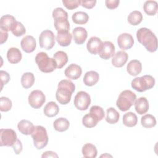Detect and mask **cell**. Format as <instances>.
Returning a JSON list of instances; mask_svg holds the SVG:
<instances>
[{
  "label": "cell",
  "mask_w": 158,
  "mask_h": 158,
  "mask_svg": "<svg viewBox=\"0 0 158 158\" xmlns=\"http://www.w3.org/2000/svg\"><path fill=\"white\" fill-rule=\"evenodd\" d=\"M136 38L138 41L144 46L148 51L154 52L157 51V37L150 29L146 27L140 28L136 32Z\"/></svg>",
  "instance_id": "1"
},
{
  "label": "cell",
  "mask_w": 158,
  "mask_h": 158,
  "mask_svg": "<svg viewBox=\"0 0 158 158\" xmlns=\"http://www.w3.org/2000/svg\"><path fill=\"white\" fill-rule=\"evenodd\" d=\"M75 86L69 80H61L57 86L56 93L57 101L61 104L65 105L70 101L72 93L75 91Z\"/></svg>",
  "instance_id": "2"
},
{
  "label": "cell",
  "mask_w": 158,
  "mask_h": 158,
  "mask_svg": "<svg viewBox=\"0 0 158 158\" xmlns=\"http://www.w3.org/2000/svg\"><path fill=\"white\" fill-rule=\"evenodd\" d=\"M54 19V25L57 32H69L70 23L68 20V14L61 7L54 9L52 14Z\"/></svg>",
  "instance_id": "3"
},
{
  "label": "cell",
  "mask_w": 158,
  "mask_h": 158,
  "mask_svg": "<svg viewBox=\"0 0 158 158\" xmlns=\"http://www.w3.org/2000/svg\"><path fill=\"white\" fill-rule=\"evenodd\" d=\"M35 62L39 69L44 73H50L57 68V63L54 58H50L44 52H38L35 57Z\"/></svg>",
  "instance_id": "4"
},
{
  "label": "cell",
  "mask_w": 158,
  "mask_h": 158,
  "mask_svg": "<svg viewBox=\"0 0 158 158\" xmlns=\"http://www.w3.org/2000/svg\"><path fill=\"white\" fill-rule=\"evenodd\" d=\"M35 147L37 149H42L48 143V136L46 128L41 125L35 126L31 134Z\"/></svg>",
  "instance_id": "5"
},
{
  "label": "cell",
  "mask_w": 158,
  "mask_h": 158,
  "mask_svg": "<svg viewBox=\"0 0 158 158\" xmlns=\"http://www.w3.org/2000/svg\"><path fill=\"white\" fill-rule=\"evenodd\" d=\"M136 99V95L133 91L126 89L119 94L116 102L117 107L123 112L127 111L133 105Z\"/></svg>",
  "instance_id": "6"
},
{
  "label": "cell",
  "mask_w": 158,
  "mask_h": 158,
  "mask_svg": "<svg viewBox=\"0 0 158 158\" xmlns=\"http://www.w3.org/2000/svg\"><path fill=\"white\" fill-rule=\"evenodd\" d=\"M131 85L136 91L138 92H144L154 86L155 79L150 75H145L134 78L131 81Z\"/></svg>",
  "instance_id": "7"
},
{
  "label": "cell",
  "mask_w": 158,
  "mask_h": 158,
  "mask_svg": "<svg viewBox=\"0 0 158 158\" xmlns=\"http://www.w3.org/2000/svg\"><path fill=\"white\" fill-rule=\"evenodd\" d=\"M55 36L54 33L49 30L43 31L39 36V43L41 48L46 50L51 49L55 44Z\"/></svg>",
  "instance_id": "8"
},
{
  "label": "cell",
  "mask_w": 158,
  "mask_h": 158,
  "mask_svg": "<svg viewBox=\"0 0 158 158\" xmlns=\"http://www.w3.org/2000/svg\"><path fill=\"white\" fill-rule=\"evenodd\" d=\"M17 140L15 131L12 129H1L0 130V146H12Z\"/></svg>",
  "instance_id": "9"
},
{
  "label": "cell",
  "mask_w": 158,
  "mask_h": 158,
  "mask_svg": "<svg viewBox=\"0 0 158 158\" xmlns=\"http://www.w3.org/2000/svg\"><path fill=\"white\" fill-rule=\"evenodd\" d=\"M73 103L77 109L85 110L88 108L91 104V97L88 93L80 91L75 95Z\"/></svg>",
  "instance_id": "10"
},
{
  "label": "cell",
  "mask_w": 158,
  "mask_h": 158,
  "mask_svg": "<svg viewBox=\"0 0 158 158\" xmlns=\"http://www.w3.org/2000/svg\"><path fill=\"white\" fill-rule=\"evenodd\" d=\"M28 100V103L31 107L34 109H39L46 101V97L41 91L35 89L30 93Z\"/></svg>",
  "instance_id": "11"
},
{
  "label": "cell",
  "mask_w": 158,
  "mask_h": 158,
  "mask_svg": "<svg viewBox=\"0 0 158 158\" xmlns=\"http://www.w3.org/2000/svg\"><path fill=\"white\" fill-rule=\"evenodd\" d=\"M118 47L123 50L130 49L134 44V40L131 35L128 33L120 34L117 38Z\"/></svg>",
  "instance_id": "12"
},
{
  "label": "cell",
  "mask_w": 158,
  "mask_h": 158,
  "mask_svg": "<svg viewBox=\"0 0 158 158\" xmlns=\"http://www.w3.org/2000/svg\"><path fill=\"white\" fill-rule=\"evenodd\" d=\"M98 54L101 58L107 60L115 54V46L110 41H104L102 43V46Z\"/></svg>",
  "instance_id": "13"
},
{
  "label": "cell",
  "mask_w": 158,
  "mask_h": 158,
  "mask_svg": "<svg viewBox=\"0 0 158 158\" xmlns=\"http://www.w3.org/2000/svg\"><path fill=\"white\" fill-rule=\"evenodd\" d=\"M102 43L101 40L98 37L93 36L90 38L86 44L88 51L91 54L96 55L99 52L102 46Z\"/></svg>",
  "instance_id": "14"
},
{
  "label": "cell",
  "mask_w": 158,
  "mask_h": 158,
  "mask_svg": "<svg viewBox=\"0 0 158 158\" xmlns=\"http://www.w3.org/2000/svg\"><path fill=\"white\" fill-rule=\"evenodd\" d=\"M21 48L25 52L30 53L35 51L36 43L33 36L31 35H27L23 37L20 42Z\"/></svg>",
  "instance_id": "15"
},
{
  "label": "cell",
  "mask_w": 158,
  "mask_h": 158,
  "mask_svg": "<svg viewBox=\"0 0 158 158\" xmlns=\"http://www.w3.org/2000/svg\"><path fill=\"white\" fill-rule=\"evenodd\" d=\"M82 73L81 67L75 64H70L65 70L64 74L66 77L72 80H77Z\"/></svg>",
  "instance_id": "16"
},
{
  "label": "cell",
  "mask_w": 158,
  "mask_h": 158,
  "mask_svg": "<svg viewBox=\"0 0 158 158\" xmlns=\"http://www.w3.org/2000/svg\"><path fill=\"white\" fill-rule=\"evenodd\" d=\"M72 35L75 43L80 45L83 44L86 41L88 36V32L85 28L78 27L73 30Z\"/></svg>",
  "instance_id": "17"
},
{
  "label": "cell",
  "mask_w": 158,
  "mask_h": 158,
  "mask_svg": "<svg viewBox=\"0 0 158 158\" xmlns=\"http://www.w3.org/2000/svg\"><path fill=\"white\" fill-rule=\"evenodd\" d=\"M128 59V54L124 51H117L112 57V64L115 67H123Z\"/></svg>",
  "instance_id": "18"
},
{
  "label": "cell",
  "mask_w": 158,
  "mask_h": 158,
  "mask_svg": "<svg viewBox=\"0 0 158 158\" xmlns=\"http://www.w3.org/2000/svg\"><path fill=\"white\" fill-rule=\"evenodd\" d=\"M16 21L15 17L11 15L6 14L2 16L0 19L1 30L7 32L10 30L11 31Z\"/></svg>",
  "instance_id": "19"
},
{
  "label": "cell",
  "mask_w": 158,
  "mask_h": 158,
  "mask_svg": "<svg viewBox=\"0 0 158 158\" xmlns=\"http://www.w3.org/2000/svg\"><path fill=\"white\" fill-rule=\"evenodd\" d=\"M134 104L135 110L139 115H143L146 113L149 110V102L144 97L136 99Z\"/></svg>",
  "instance_id": "20"
},
{
  "label": "cell",
  "mask_w": 158,
  "mask_h": 158,
  "mask_svg": "<svg viewBox=\"0 0 158 158\" xmlns=\"http://www.w3.org/2000/svg\"><path fill=\"white\" fill-rule=\"evenodd\" d=\"M22 57L21 51L17 48H10L7 52V59L8 61L12 64L19 63Z\"/></svg>",
  "instance_id": "21"
},
{
  "label": "cell",
  "mask_w": 158,
  "mask_h": 158,
  "mask_svg": "<svg viewBox=\"0 0 158 158\" xmlns=\"http://www.w3.org/2000/svg\"><path fill=\"white\" fill-rule=\"evenodd\" d=\"M35 126L28 120H22L17 124V128L19 131L23 135H31L34 130Z\"/></svg>",
  "instance_id": "22"
},
{
  "label": "cell",
  "mask_w": 158,
  "mask_h": 158,
  "mask_svg": "<svg viewBox=\"0 0 158 158\" xmlns=\"http://www.w3.org/2000/svg\"><path fill=\"white\" fill-rule=\"evenodd\" d=\"M142 70V64L138 60H131L127 66V72L131 76H136Z\"/></svg>",
  "instance_id": "23"
},
{
  "label": "cell",
  "mask_w": 158,
  "mask_h": 158,
  "mask_svg": "<svg viewBox=\"0 0 158 158\" xmlns=\"http://www.w3.org/2000/svg\"><path fill=\"white\" fill-rule=\"evenodd\" d=\"M99 79V73L93 70L87 72L83 77V83L85 85L88 86H92L96 85Z\"/></svg>",
  "instance_id": "24"
},
{
  "label": "cell",
  "mask_w": 158,
  "mask_h": 158,
  "mask_svg": "<svg viewBox=\"0 0 158 158\" xmlns=\"http://www.w3.org/2000/svg\"><path fill=\"white\" fill-rule=\"evenodd\" d=\"M72 36L70 32H57L56 41L58 44L63 47L68 46L70 44Z\"/></svg>",
  "instance_id": "25"
},
{
  "label": "cell",
  "mask_w": 158,
  "mask_h": 158,
  "mask_svg": "<svg viewBox=\"0 0 158 158\" xmlns=\"http://www.w3.org/2000/svg\"><path fill=\"white\" fill-rule=\"evenodd\" d=\"M44 114L48 117H52L57 115L59 112L58 105L54 101L48 102L43 109Z\"/></svg>",
  "instance_id": "26"
},
{
  "label": "cell",
  "mask_w": 158,
  "mask_h": 158,
  "mask_svg": "<svg viewBox=\"0 0 158 158\" xmlns=\"http://www.w3.org/2000/svg\"><path fill=\"white\" fill-rule=\"evenodd\" d=\"M82 154L84 157L95 158L98 154L96 147L91 143H86L82 147Z\"/></svg>",
  "instance_id": "27"
},
{
  "label": "cell",
  "mask_w": 158,
  "mask_h": 158,
  "mask_svg": "<svg viewBox=\"0 0 158 158\" xmlns=\"http://www.w3.org/2000/svg\"><path fill=\"white\" fill-rule=\"evenodd\" d=\"M70 126L69 121L64 117H60L55 120L53 123V127L55 130L63 132L67 130Z\"/></svg>",
  "instance_id": "28"
},
{
  "label": "cell",
  "mask_w": 158,
  "mask_h": 158,
  "mask_svg": "<svg viewBox=\"0 0 158 158\" xmlns=\"http://www.w3.org/2000/svg\"><path fill=\"white\" fill-rule=\"evenodd\" d=\"M54 59L57 63V68H62L68 62V56L64 51H57L53 56Z\"/></svg>",
  "instance_id": "29"
},
{
  "label": "cell",
  "mask_w": 158,
  "mask_h": 158,
  "mask_svg": "<svg viewBox=\"0 0 158 158\" xmlns=\"http://www.w3.org/2000/svg\"><path fill=\"white\" fill-rule=\"evenodd\" d=\"M99 122L97 117L92 113H88L85 115L82 118V123L86 128L94 127Z\"/></svg>",
  "instance_id": "30"
},
{
  "label": "cell",
  "mask_w": 158,
  "mask_h": 158,
  "mask_svg": "<svg viewBox=\"0 0 158 158\" xmlns=\"http://www.w3.org/2000/svg\"><path fill=\"white\" fill-rule=\"evenodd\" d=\"M120 118V114L114 107H109L106 110V121L109 124L116 123Z\"/></svg>",
  "instance_id": "31"
},
{
  "label": "cell",
  "mask_w": 158,
  "mask_h": 158,
  "mask_svg": "<svg viewBox=\"0 0 158 158\" xmlns=\"http://www.w3.org/2000/svg\"><path fill=\"white\" fill-rule=\"evenodd\" d=\"M138 123L136 115L132 112H128L123 116V123L128 127H135Z\"/></svg>",
  "instance_id": "32"
},
{
  "label": "cell",
  "mask_w": 158,
  "mask_h": 158,
  "mask_svg": "<svg viewBox=\"0 0 158 158\" xmlns=\"http://www.w3.org/2000/svg\"><path fill=\"white\" fill-rule=\"evenodd\" d=\"M143 9L144 12L148 15H154L158 9L157 2L155 1H146L144 3Z\"/></svg>",
  "instance_id": "33"
},
{
  "label": "cell",
  "mask_w": 158,
  "mask_h": 158,
  "mask_svg": "<svg viewBox=\"0 0 158 158\" xmlns=\"http://www.w3.org/2000/svg\"><path fill=\"white\" fill-rule=\"evenodd\" d=\"M35 83V76L31 72H25L21 77V84L25 89L31 88Z\"/></svg>",
  "instance_id": "34"
},
{
  "label": "cell",
  "mask_w": 158,
  "mask_h": 158,
  "mask_svg": "<svg viewBox=\"0 0 158 158\" xmlns=\"http://www.w3.org/2000/svg\"><path fill=\"white\" fill-rule=\"evenodd\" d=\"M72 21L76 24H85L89 20V15L87 13L82 11L76 12L72 16Z\"/></svg>",
  "instance_id": "35"
},
{
  "label": "cell",
  "mask_w": 158,
  "mask_h": 158,
  "mask_svg": "<svg viewBox=\"0 0 158 158\" xmlns=\"http://www.w3.org/2000/svg\"><path fill=\"white\" fill-rule=\"evenodd\" d=\"M141 125L146 128H151L156 126V119L151 114H145L141 118Z\"/></svg>",
  "instance_id": "36"
},
{
  "label": "cell",
  "mask_w": 158,
  "mask_h": 158,
  "mask_svg": "<svg viewBox=\"0 0 158 158\" xmlns=\"http://www.w3.org/2000/svg\"><path fill=\"white\" fill-rule=\"evenodd\" d=\"M128 22L132 25L139 24L143 20V15L138 10H134L130 13L127 18Z\"/></svg>",
  "instance_id": "37"
},
{
  "label": "cell",
  "mask_w": 158,
  "mask_h": 158,
  "mask_svg": "<svg viewBox=\"0 0 158 158\" xmlns=\"http://www.w3.org/2000/svg\"><path fill=\"white\" fill-rule=\"evenodd\" d=\"M11 31L14 36L19 37L23 35L26 33V29L21 22L16 21L11 30Z\"/></svg>",
  "instance_id": "38"
},
{
  "label": "cell",
  "mask_w": 158,
  "mask_h": 158,
  "mask_svg": "<svg viewBox=\"0 0 158 158\" xmlns=\"http://www.w3.org/2000/svg\"><path fill=\"white\" fill-rule=\"evenodd\" d=\"M12 103L11 100L5 96L0 98V110L2 112H7L12 108Z\"/></svg>",
  "instance_id": "39"
},
{
  "label": "cell",
  "mask_w": 158,
  "mask_h": 158,
  "mask_svg": "<svg viewBox=\"0 0 158 158\" xmlns=\"http://www.w3.org/2000/svg\"><path fill=\"white\" fill-rule=\"evenodd\" d=\"M89 112L95 115L97 117V118H98L99 122L103 119V118L104 117V115H105L104 109L99 106H91L89 109Z\"/></svg>",
  "instance_id": "40"
},
{
  "label": "cell",
  "mask_w": 158,
  "mask_h": 158,
  "mask_svg": "<svg viewBox=\"0 0 158 158\" xmlns=\"http://www.w3.org/2000/svg\"><path fill=\"white\" fill-rule=\"evenodd\" d=\"M64 6L69 10H73L78 7L81 4L80 0H62Z\"/></svg>",
  "instance_id": "41"
},
{
  "label": "cell",
  "mask_w": 158,
  "mask_h": 158,
  "mask_svg": "<svg viewBox=\"0 0 158 158\" xmlns=\"http://www.w3.org/2000/svg\"><path fill=\"white\" fill-rule=\"evenodd\" d=\"M0 77H1V89L4 85H6L10 80V77L9 74L4 70L0 71Z\"/></svg>",
  "instance_id": "42"
},
{
  "label": "cell",
  "mask_w": 158,
  "mask_h": 158,
  "mask_svg": "<svg viewBox=\"0 0 158 158\" xmlns=\"http://www.w3.org/2000/svg\"><path fill=\"white\" fill-rule=\"evenodd\" d=\"M120 3L119 0H106L105 1L106 6L109 9H114L118 6Z\"/></svg>",
  "instance_id": "43"
},
{
  "label": "cell",
  "mask_w": 158,
  "mask_h": 158,
  "mask_svg": "<svg viewBox=\"0 0 158 158\" xmlns=\"http://www.w3.org/2000/svg\"><path fill=\"white\" fill-rule=\"evenodd\" d=\"M96 4V0H92V1H86V0H83L81 1V6L85 8L90 9H92L93 7L95 6Z\"/></svg>",
  "instance_id": "44"
},
{
  "label": "cell",
  "mask_w": 158,
  "mask_h": 158,
  "mask_svg": "<svg viewBox=\"0 0 158 158\" xmlns=\"http://www.w3.org/2000/svg\"><path fill=\"white\" fill-rule=\"evenodd\" d=\"M14 151L16 154H19L21 151H22L23 146L21 141L19 139H17V141L15 143V144L12 146Z\"/></svg>",
  "instance_id": "45"
},
{
  "label": "cell",
  "mask_w": 158,
  "mask_h": 158,
  "mask_svg": "<svg viewBox=\"0 0 158 158\" xmlns=\"http://www.w3.org/2000/svg\"><path fill=\"white\" fill-rule=\"evenodd\" d=\"M42 157H58V156L55 152L51 151H48L44 152L41 156Z\"/></svg>",
  "instance_id": "46"
},
{
  "label": "cell",
  "mask_w": 158,
  "mask_h": 158,
  "mask_svg": "<svg viewBox=\"0 0 158 158\" xmlns=\"http://www.w3.org/2000/svg\"><path fill=\"white\" fill-rule=\"evenodd\" d=\"M0 33H1V44H2L7 41L8 38V33L7 31H3L2 30H0Z\"/></svg>",
  "instance_id": "47"
},
{
  "label": "cell",
  "mask_w": 158,
  "mask_h": 158,
  "mask_svg": "<svg viewBox=\"0 0 158 158\" xmlns=\"http://www.w3.org/2000/svg\"><path fill=\"white\" fill-rule=\"evenodd\" d=\"M105 156H110V157H112V156H110V155H108V154H103V155H102V156H101V157H105Z\"/></svg>",
  "instance_id": "48"
}]
</instances>
